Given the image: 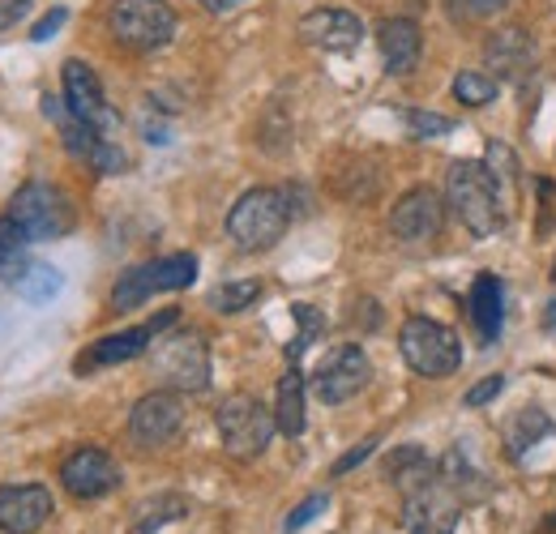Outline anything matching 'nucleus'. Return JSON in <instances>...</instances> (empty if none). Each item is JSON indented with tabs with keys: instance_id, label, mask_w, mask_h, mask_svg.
Listing matches in <instances>:
<instances>
[{
	"instance_id": "c85d7f7f",
	"label": "nucleus",
	"mask_w": 556,
	"mask_h": 534,
	"mask_svg": "<svg viewBox=\"0 0 556 534\" xmlns=\"http://www.w3.org/2000/svg\"><path fill=\"white\" fill-rule=\"evenodd\" d=\"M291 317L300 321V334L291 338V346H287V364H300V355L321 338V330H326V317L313 308V304H291Z\"/></svg>"
},
{
	"instance_id": "f704fd0d",
	"label": "nucleus",
	"mask_w": 556,
	"mask_h": 534,
	"mask_svg": "<svg viewBox=\"0 0 556 534\" xmlns=\"http://www.w3.org/2000/svg\"><path fill=\"white\" fill-rule=\"evenodd\" d=\"M535 189H540V198H544V218L535 223V231L548 236V231H556V185L553 180H535Z\"/></svg>"
},
{
	"instance_id": "dca6fc26",
	"label": "nucleus",
	"mask_w": 556,
	"mask_h": 534,
	"mask_svg": "<svg viewBox=\"0 0 556 534\" xmlns=\"http://www.w3.org/2000/svg\"><path fill=\"white\" fill-rule=\"evenodd\" d=\"M56 513V500L43 483H4L0 487V534H35Z\"/></svg>"
},
{
	"instance_id": "f8f14e48",
	"label": "nucleus",
	"mask_w": 556,
	"mask_h": 534,
	"mask_svg": "<svg viewBox=\"0 0 556 534\" xmlns=\"http://www.w3.org/2000/svg\"><path fill=\"white\" fill-rule=\"evenodd\" d=\"M185 428V402L176 390H150L129 410V441L138 449H163Z\"/></svg>"
},
{
	"instance_id": "4468645a",
	"label": "nucleus",
	"mask_w": 556,
	"mask_h": 534,
	"mask_svg": "<svg viewBox=\"0 0 556 534\" xmlns=\"http://www.w3.org/2000/svg\"><path fill=\"white\" fill-rule=\"evenodd\" d=\"M61 487L73 500H99V496L121 487V467H116L112 454H103L94 445H81L61 462Z\"/></svg>"
},
{
	"instance_id": "393cba45",
	"label": "nucleus",
	"mask_w": 556,
	"mask_h": 534,
	"mask_svg": "<svg viewBox=\"0 0 556 534\" xmlns=\"http://www.w3.org/2000/svg\"><path fill=\"white\" fill-rule=\"evenodd\" d=\"M432 470H437V462H432L419 445H403L399 454H390V458H386V474H390V483H394L399 492H412V487L424 483Z\"/></svg>"
},
{
	"instance_id": "5701e85b",
	"label": "nucleus",
	"mask_w": 556,
	"mask_h": 534,
	"mask_svg": "<svg viewBox=\"0 0 556 534\" xmlns=\"http://www.w3.org/2000/svg\"><path fill=\"white\" fill-rule=\"evenodd\" d=\"M35 240L26 236V227L13 218V214H0V278L4 282H17L22 274H26V249H30Z\"/></svg>"
},
{
	"instance_id": "4be33fe9",
	"label": "nucleus",
	"mask_w": 556,
	"mask_h": 534,
	"mask_svg": "<svg viewBox=\"0 0 556 534\" xmlns=\"http://www.w3.org/2000/svg\"><path fill=\"white\" fill-rule=\"evenodd\" d=\"M553 432V419H548V410H540V406H522L509 423H505V445H509V458H522L531 445H540L544 436Z\"/></svg>"
},
{
	"instance_id": "bb28decb",
	"label": "nucleus",
	"mask_w": 556,
	"mask_h": 534,
	"mask_svg": "<svg viewBox=\"0 0 556 534\" xmlns=\"http://www.w3.org/2000/svg\"><path fill=\"white\" fill-rule=\"evenodd\" d=\"M257 295H262V282H257V278L223 282V287L210 291V308H214V313H244V308H253Z\"/></svg>"
},
{
	"instance_id": "9d476101",
	"label": "nucleus",
	"mask_w": 556,
	"mask_h": 534,
	"mask_svg": "<svg viewBox=\"0 0 556 534\" xmlns=\"http://www.w3.org/2000/svg\"><path fill=\"white\" fill-rule=\"evenodd\" d=\"M180 321V313L176 308H163L154 321H146V326H134V330H121V334H108L99 338V342H90V351H81L77 359H73V372L77 377H86V372H94V368H116V364H129V359H138L150 351V342L159 334H167L172 326Z\"/></svg>"
},
{
	"instance_id": "f3484780",
	"label": "nucleus",
	"mask_w": 556,
	"mask_h": 534,
	"mask_svg": "<svg viewBox=\"0 0 556 534\" xmlns=\"http://www.w3.org/2000/svg\"><path fill=\"white\" fill-rule=\"evenodd\" d=\"M300 39L321 52H351L364 39V22L348 9H313L300 17Z\"/></svg>"
},
{
	"instance_id": "aec40b11",
	"label": "nucleus",
	"mask_w": 556,
	"mask_h": 534,
	"mask_svg": "<svg viewBox=\"0 0 556 534\" xmlns=\"http://www.w3.org/2000/svg\"><path fill=\"white\" fill-rule=\"evenodd\" d=\"M484 61L501 77L518 81V77H527L531 65H535V43H531V35L522 26H505V30H496L484 43Z\"/></svg>"
},
{
	"instance_id": "1a4fd4ad",
	"label": "nucleus",
	"mask_w": 556,
	"mask_h": 534,
	"mask_svg": "<svg viewBox=\"0 0 556 534\" xmlns=\"http://www.w3.org/2000/svg\"><path fill=\"white\" fill-rule=\"evenodd\" d=\"M9 214L26 227L30 240H61L73 231V205L65 198V189L48 185V180H30L22 185L13 201H9Z\"/></svg>"
},
{
	"instance_id": "2f4dec72",
	"label": "nucleus",
	"mask_w": 556,
	"mask_h": 534,
	"mask_svg": "<svg viewBox=\"0 0 556 534\" xmlns=\"http://www.w3.org/2000/svg\"><path fill=\"white\" fill-rule=\"evenodd\" d=\"M505 4H514V0H450V13H454V22H480V17L501 13Z\"/></svg>"
},
{
	"instance_id": "a878e982",
	"label": "nucleus",
	"mask_w": 556,
	"mask_h": 534,
	"mask_svg": "<svg viewBox=\"0 0 556 534\" xmlns=\"http://www.w3.org/2000/svg\"><path fill=\"white\" fill-rule=\"evenodd\" d=\"M61 287H65V278H61V269L56 266H26V274L13 282V291H17L22 300H30V304H48V300H56Z\"/></svg>"
},
{
	"instance_id": "ea45409f",
	"label": "nucleus",
	"mask_w": 556,
	"mask_h": 534,
	"mask_svg": "<svg viewBox=\"0 0 556 534\" xmlns=\"http://www.w3.org/2000/svg\"><path fill=\"white\" fill-rule=\"evenodd\" d=\"M202 4H206L210 13H227V9H236L240 0H202Z\"/></svg>"
},
{
	"instance_id": "39448f33",
	"label": "nucleus",
	"mask_w": 556,
	"mask_h": 534,
	"mask_svg": "<svg viewBox=\"0 0 556 534\" xmlns=\"http://www.w3.org/2000/svg\"><path fill=\"white\" fill-rule=\"evenodd\" d=\"M399 351L407 359V368L428 377V381H445L463 368V342L450 326L432 321V317H407L399 330Z\"/></svg>"
},
{
	"instance_id": "a211bd4d",
	"label": "nucleus",
	"mask_w": 556,
	"mask_h": 534,
	"mask_svg": "<svg viewBox=\"0 0 556 534\" xmlns=\"http://www.w3.org/2000/svg\"><path fill=\"white\" fill-rule=\"evenodd\" d=\"M377 48H381V61L394 77H407L416 73L419 52H424V35L412 17H386L377 26Z\"/></svg>"
},
{
	"instance_id": "cd10ccee",
	"label": "nucleus",
	"mask_w": 556,
	"mask_h": 534,
	"mask_svg": "<svg viewBox=\"0 0 556 534\" xmlns=\"http://www.w3.org/2000/svg\"><path fill=\"white\" fill-rule=\"evenodd\" d=\"M496 77H488L480 68H463L458 77H454V99L458 103H467V107H488L492 99H496Z\"/></svg>"
},
{
	"instance_id": "c756f323",
	"label": "nucleus",
	"mask_w": 556,
	"mask_h": 534,
	"mask_svg": "<svg viewBox=\"0 0 556 534\" xmlns=\"http://www.w3.org/2000/svg\"><path fill=\"white\" fill-rule=\"evenodd\" d=\"M488 171L496 176V185H501V193L514 201V189H518V163H514V154H509V145H501V141H488V154H484Z\"/></svg>"
},
{
	"instance_id": "4c0bfd02",
	"label": "nucleus",
	"mask_w": 556,
	"mask_h": 534,
	"mask_svg": "<svg viewBox=\"0 0 556 534\" xmlns=\"http://www.w3.org/2000/svg\"><path fill=\"white\" fill-rule=\"evenodd\" d=\"M30 13V0H0V30H13Z\"/></svg>"
},
{
	"instance_id": "7ed1b4c3",
	"label": "nucleus",
	"mask_w": 556,
	"mask_h": 534,
	"mask_svg": "<svg viewBox=\"0 0 556 534\" xmlns=\"http://www.w3.org/2000/svg\"><path fill=\"white\" fill-rule=\"evenodd\" d=\"M146 355H150V372L159 377V390H176V394L210 390V351L202 334H193V330L159 334Z\"/></svg>"
},
{
	"instance_id": "72a5a7b5",
	"label": "nucleus",
	"mask_w": 556,
	"mask_h": 534,
	"mask_svg": "<svg viewBox=\"0 0 556 534\" xmlns=\"http://www.w3.org/2000/svg\"><path fill=\"white\" fill-rule=\"evenodd\" d=\"M326 509H330V496H326V492L308 496L304 505H295V509H291V518H287V534L304 531V526H308V522H313L317 513H326Z\"/></svg>"
},
{
	"instance_id": "e433bc0d",
	"label": "nucleus",
	"mask_w": 556,
	"mask_h": 534,
	"mask_svg": "<svg viewBox=\"0 0 556 534\" xmlns=\"http://www.w3.org/2000/svg\"><path fill=\"white\" fill-rule=\"evenodd\" d=\"M65 22H70V13H65V9H52L48 17H39V26L30 30V39H35V43H48V39H52V35H56Z\"/></svg>"
},
{
	"instance_id": "f03ea898",
	"label": "nucleus",
	"mask_w": 556,
	"mask_h": 534,
	"mask_svg": "<svg viewBox=\"0 0 556 534\" xmlns=\"http://www.w3.org/2000/svg\"><path fill=\"white\" fill-rule=\"evenodd\" d=\"M291 227V205L282 189H249L227 214V240L240 253H266Z\"/></svg>"
},
{
	"instance_id": "0eeeda50",
	"label": "nucleus",
	"mask_w": 556,
	"mask_h": 534,
	"mask_svg": "<svg viewBox=\"0 0 556 534\" xmlns=\"http://www.w3.org/2000/svg\"><path fill=\"white\" fill-rule=\"evenodd\" d=\"M198 278V257L193 253H172V257H154L146 266H134L129 274H121V282L112 287V308L129 313L141 308L150 295L159 291H185Z\"/></svg>"
},
{
	"instance_id": "7c9ffc66",
	"label": "nucleus",
	"mask_w": 556,
	"mask_h": 534,
	"mask_svg": "<svg viewBox=\"0 0 556 534\" xmlns=\"http://www.w3.org/2000/svg\"><path fill=\"white\" fill-rule=\"evenodd\" d=\"M403 125H407L412 137H419V141L454 134V120H450V116H441V112H424V107H403Z\"/></svg>"
},
{
	"instance_id": "20e7f679",
	"label": "nucleus",
	"mask_w": 556,
	"mask_h": 534,
	"mask_svg": "<svg viewBox=\"0 0 556 534\" xmlns=\"http://www.w3.org/2000/svg\"><path fill=\"white\" fill-rule=\"evenodd\" d=\"M218 423V441L236 462H253L266 454V445L275 441L278 419L266 402H257L253 394H231L223 398V406L214 410Z\"/></svg>"
},
{
	"instance_id": "ddd939ff",
	"label": "nucleus",
	"mask_w": 556,
	"mask_h": 534,
	"mask_svg": "<svg viewBox=\"0 0 556 534\" xmlns=\"http://www.w3.org/2000/svg\"><path fill=\"white\" fill-rule=\"evenodd\" d=\"M61 86H65V103L77 120H86L94 134L116 137L121 129V116L108 107V94H103V81L99 73L86 65V61H65L61 68Z\"/></svg>"
},
{
	"instance_id": "f257e3e1",
	"label": "nucleus",
	"mask_w": 556,
	"mask_h": 534,
	"mask_svg": "<svg viewBox=\"0 0 556 534\" xmlns=\"http://www.w3.org/2000/svg\"><path fill=\"white\" fill-rule=\"evenodd\" d=\"M445 201L454 205V214L463 218V227L476 240H492L509 227V198L501 193L496 176L488 171V163L458 158L445 176Z\"/></svg>"
},
{
	"instance_id": "a19ab883",
	"label": "nucleus",
	"mask_w": 556,
	"mask_h": 534,
	"mask_svg": "<svg viewBox=\"0 0 556 534\" xmlns=\"http://www.w3.org/2000/svg\"><path fill=\"white\" fill-rule=\"evenodd\" d=\"M553 278H556V262H553Z\"/></svg>"
},
{
	"instance_id": "412c9836",
	"label": "nucleus",
	"mask_w": 556,
	"mask_h": 534,
	"mask_svg": "<svg viewBox=\"0 0 556 534\" xmlns=\"http://www.w3.org/2000/svg\"><path fill=\"white\" fill-rule=\"evenodd\" d=\"M275 419H278V432L287 441L304 436V372L300 364H291L282 377H278V398H275Z\"/></svg>"
},
{
	"instance_id": "b1692460",
	"label": "nucleus",
	"mask_w": 556,
	"mask_h": 534,
	"mask_svg": "<svg viewBox=\"0 0 556 534\" xmlns=\"http://www.w3.org/2000/svg\"><path fill=\"white\" fill-rule=\"evenodd\" d=\"M180 518H189V500L176 496V492H163V496H154V500L138 505L129 534H159L167 522H180Z\"/></svg>"
},
{
	"instance_id": "2eb2a0df",
	"label": "nucleus",
	"mask_w": 556,
	"mask_h": 534,
	"mask_svg": "<svg viewBox=\"0 0 556 534\" xmlns=\"http://www.w3.org/2000/svg\"><path fill=\"white\" fill-rule=\"evenodd\" d=\"M441 227H445V201H441L437 189H428V185L403 193L399 205L390 209V231L403 244H428V240L441 236Z\"/></svg>"
},
{
	"instance_id": "473e14b6",
	"label": "nucleus",
	"mask_w": 556,
	"mask_h": 534,
	"mask_svg": "<svg viewBox=\"0 0 556 534\" xmlns=\"http://www.w3.org/2000/svg\"><path fill=\"white\" fill-rule=\"evenodd\" d=\"M505 394V377L501 372H492V377H484V381H476L467 394H463V406H471V410H480V406H488L492 398H501Z\"/></svg>"
},
{
	"instance_id": "423d86ee",
	"label": "nucleus",
	"mask_w": 556,
	"mask_h": 534,
	"mask_svg": "<svg viewBox=\"0 0 556 534\" xmlns=\"http://www.w3.org/2000/svg\"><path fill=\"white\" fill-rule=\"evenodd\" d=\"M108 30L129 52H159L176 35V9L167 0H116L108 13Z\"/></svg>"
},
{
	"instance_id": "6e6552de",
	"label": "nucleus",
	"mask_w": 556,
	"mask_h": 534,
	"mask_svg": "<svg viewBox=\"0 0 556 534\" xmlns=\"http://www.w3.org/2000/svg\"><path fill=\"white\" fill-rule=\"evenodd\" d=\"M463 496L441 470H432L424 483L403 492V531L407 534H454L463 518Z\"/></svg>"
},
{
	"instance_id": "58836bf2",
	"label": "nucleus",
	"mask_w": 556,
	"mask_h": 534,
	"mask_svg": "<svg viewBox=\"0 0 556 534\" xmlns=\"http://www.w3.org/2000/svg\"><path fill=\"white\" fill-rule=\"evenodd\" d=\"M544 330H548V334H556V295L548 300V308H544Z\"/></svg>"
},
{
	"instance_id": "6ab92c4d",
	"label": "nucleus",
	"mask_w": 556,
	"mask_h": 534,
	"mask_svg": "<svg viewBox=\"0 0 556 534\" xmlns=\"http://www.w3.org/2000/svg\"><path fill=\"white\" fill-rule=\"evenodd\" d=\"M467 308H471V326L480 334V346H496L501 330H505V287H501L496 274H480L471 282Z\"/></svg>"
},
{
	"instance_id": "9b49d317",
	"label": "nucleus",
	"mask_w": 556,
	"mask_h": 534,
	"mask_svg": "<svg viewBox=\"0 0 556 534\" xmlns=\"http://www.w3.org/2000/svg\"><path fill=\"white\" fill-rule=\"evenodd\" d=\"M368 381H372V364H368L364 346L343 342V346H334V351L317 364V372H313V394H317V402H326V406H343V402H351L355 394H364Z\"/></svg>"
},
{
	"instance_id": "c9c22d12",
	"label": "nucleus",
	"mask_w": 556,
	"mask_h": 534,
	"mask_svg": "<svg viewBox=\"0 0 556 534\" xmlns=\"http://www.w3.org/2000/svg\"><path fill=\"white\" fill-rule=\"evenodd\" d=\"M372 449H377V436H368V441H359V445H355L351 454H343V458L334 462V470H330V474L339 479V474H348V470H355V467H359V462H368V458H372Z\"/></svg>"
}]
</instances>
